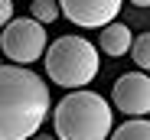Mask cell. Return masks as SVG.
<instances>
[{
  "label": "cell",
  "mask_w": 150,
  "mask_h": 140,
  "mask_svg": "<svg viewBox=\"0 0 150 140\" xmlns=\"http://www.w3.org/2000/svg\"><path fill=\"white\" fill-rule=\"evenodd\" d=\"M131 59H134V65H137V72H150V33L134 36Z\"/></svg>",
  "instance_id": "obj_9"
},
{
  "label": "cell",
  "mask_w": 150,
  "mask_h": 140,
  "mask_svg": "<svg viewBox=\"0 0 150 140\" xmlns=\"http://www.w3.org/2000/svg\"><path fill=\"white\" fill-rule=\"evenodd\" d=\"M30 140H56V137H46V134H36V137H30Z\"/></svg>",
  "instance_id": "obj_13"
},
{
  "label": "cell",
  "mask_w": 150,
  "mask_h": 140,
  "mask_svg": "<svg viewBox=\"0 0 150 140\" xmlns=\"http://www.w3.org/2000/svg\"><path fill=\"white\" fill-rule=\"evenodd\" d=\"M13 20V0H0V30Z\"/></svg>",
  "instance_id": "obj_11"
},
{
  "label": "cell",
  "mask_w": 150,
  "mask_h": 140,
  "mask_svg": "<svg viewBox=\"0 0 150 140\" xmlns=\"http://www.w3.org/2000/svg\"><path fill=\"white\" fill-rule=\"evenodd\" d=\"M98 46H101V52L108 56H127L131 52V46H134V33L131 26H124V23H108V26H101V36H98Z\"/></svg>",
  "instance_id": "obj_7"
},
{
  "label": "cell",
  "mask_w": 150,
  "mask_h": 140,
  "mask_svg": "<svg viewBox=\"0 0 150 140\" xmlns=\"http://www.w3.org/2000/svg\"><path fill=\"white\" fill-rule=\"evenodd\" d=\"M30 16L36 20V23H52V20H59V0H33L30 4Z\"/></svg>",
  "instance_id": "obj_10"
},
{
  "label": "cell",
  "mask_w": 150,
  "mask_h": 140,
  "mask_svg": "<svg viewBox=\"0 0 150 140\" xmlns=\"http://www.w3.org/2000/svg\"><path fill=\"white\" fill-rule=\"evenodd\" d=\"M0 65H4V62H0Z\"/></svg>",
  "instance_id": "obj_14"
},
{
  "label": "cell",
  "mask_w": 150,
  "mask_h": 140,
  "mask_svg": "<svg viewBox=\"0 0 150 140\" xmlns=\"http://www.w3.org/2000/svg\"><path fill=\"white\" fill-rule=\"evenodd\" d=\"M111 101L121 114H131V117L150 114V75L147 72H124L114 82Z\"/></svg>",
  "instance_id": "obj_6"
},
{
  "label": "cell",
  "mask_w": 150,
  "mask_h": 140,
  "mask_svg": "<svg viewBox=\"0 0 150 140\" xmlns=\"http://www.w3.org/2000/svg\"><path fill=\"white\" fill-rule=\"evenodd\" d=\"M46 26L36 23L33 16H13L4 30H0V49L10 59V65H30L46 56Z\"/></svg>",
  "instance_id": "obj_4"
},
{
  "label": "cell",
  "mask_w": 150,
  "mask_h": 140,
  "mask_svg": "<svg viewBox=\"0 0 150 140\" xmlns=\"http://www.w3.org/2000/svg\"><path fill=\"white\" fill-rule=\"evenodd\" d=\"M101 72L98 49L85 36H59L46 46V75L62 88H85Z\"/></svg>",
  "instance_id": "obj_3"
},
{
  "label": "cell",
  "mask_w": 150,
  "mask_h": 140,
  "mask_svg": "<svg viewBox=\"0 0 150 140\" xmlns=\"http://www.w3.org/2000/svg\"><path fill=\"white\" fill-rule=\"evenodd\" d=\"M56 140H108L114 130L111 104L95 91L75 88L52 108Z\"/></svg>",
  "instance_id": "obj_2"
},
{
  "label": "cell",
  "mask_w": 150,
  "mask_h": 140,
  "mask_svg": "<svg viewBox=\"0 0 150 140\" xmlns=\"http://www.w3.org/2000/svg\"><path fill=\"white\" fill-rule=\"evenodd\" d=\"M108 140H150V121L147 117H131L121 127H114Z\"/></svg>",
  "instance_id": "obj_8"
},
{
  "label": "cell",
  "mask_w": 150,
  "mask_h": 140,
  "mask_svg": "<svg viewBox=\"0 0 150 140\" xmlns=\"http://www.w3.org/2000/svg\"><path fill=\"white\" fill-rule=\"evenodd\" d=\"M134 7H150V0H131Z\"/></svg>",
  "instance_id": "obj_12"
},
{
  "label": "cell",
  "mask_w": 150,
  "mask_h": 140,
  "mask_svg": "<svg viewBox=\"0 0 150 140\" xmlns=\"http://www.w3.org/2000/svg\"><path fill=\"white\" fill-rule=\"evenodd\" d=\"M124 0H59V13L85 30H101L117 20Z\"/></svg>",
  "instance_id": "obj_5"
},
{
  "label": "cell",
  "mask_w": 150,
  "mask_h": 140,
  "mask_svg": "<svg viewBox=\"0 0 150 140\" xmlns=\"http://www.w3.org/2000/svg\"><path fill=\"white\" fill-rule=\"evenodd\" d=\"M52 111L49 85L26 65H0V140H30Z\"/></svg>",
  "instance_id": "obj_1"
}]
</instances>
